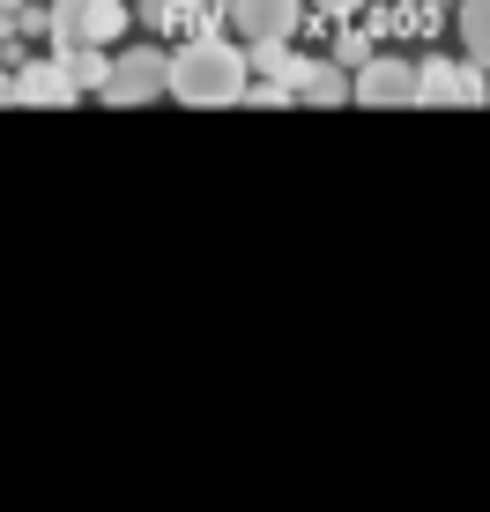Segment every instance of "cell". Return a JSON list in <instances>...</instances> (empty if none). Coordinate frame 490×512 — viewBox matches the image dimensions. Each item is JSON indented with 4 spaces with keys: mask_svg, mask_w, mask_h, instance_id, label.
I'll return each instance as SVG.
<instances>
[{
    "mask_svg": "<svg viewBox=\"0 0 490 512\" xmlns=\"http://www.w3.org/2000/svg\"><path fill=\"white\" fill-rule=\"evenodd\" d=\"M253 90V60L223 38H194L171 52V97L179 104H245Z\"/></svg>",
    "mask_w": 490,
    "mask_h": 512,
    "instance_id": "obj_1",
    "label": "cell"
},
{
    "mask_svg": "<svg viewBox=\"0 0 490 512\" xmlns=\"http://www.w3.org/2000/svg\"><path fill=\"white\" fill-rule=\"evenodd\" d=\"M119 30H127V0H52L45 8L52 52H104Z\"/></svg>",
    "mask_w": 490,
    "mask_h": 512,
    "instance_id": "obj_2",
    "label": "cell"
},
{
    "mask_svg": "<svg viewBox=\"0 0 490 512\" xmlns=\"http://www.w3.org/2000/svg\"><path fill=\"white\" fill-rule=\"evenodd\" d=\"M149 97H171V52H156V45L112 52V82H104V104H149Z\"/></svg>",
    "mask_w": 490,
    "mask_h": 512,
    "instance_id": "obj_3",
    "label": "cell"
},
{
    "mask_svg": "<svg viewBox=\"0 0 490 512\" xmlns=\"http://www.w3.org/2000/svg\"><path fill=\"white\" fill-rule=\"evenodd\" d=\"M483 97H490V75L476 60H439L431 52L416 67V104H483Z\"/></svg>",
    "mask_w": 490,
    "mask_h": 512,
    "instance_id": "obj_4",
    "label": "cell"
},
{
    "mask_svg": "<svg viewBox=\"0 0 490 512\" xmlns=\"http://www.w3.org/2000/svg\"><path fill=\"white\" fill-rule=\"evenodd\" d=\"M357 97L364 104H416V60H401V52H372V60L357 67Z\"/></svg>",
    "mask_w": 490,
    "mask_h": 512,
    "instance_id": "obj_5",
    "label": "cell"
},
{
    "mask_svg": "<svg viewBox=\"0 0 490 512\" xmlns=\"http://www.w3.org/2000/svg\"><path fill=\"white\" fill-rule=\"evenodd\" d=\"M297 15H305V0H231L238 38H253V45H290Z\"/></svg>",
    "mask_w": 490,
    "mask_h": 512,
    "instance_id": "obj_6",
    "label": "cell"
},
{
    "mask_svg": "<svg viewBox=\"0 0 490 512\" xmlns=\"http://www.w3.org/2000/svg\"><path fill=\"white\" fill-rule=\"evenodd\" d=\"M82 90L67 82V67L60 60H30V67H15V104H75Z\"/></svg>",
    "mask_w": 490,
    "mask_h": 512,
    "instance_id": "obj_7",
    "label": "cell"
},
{
    "mask_svg": "<svg viewBox=\"0 0 490 512\" xmlns=\"http://www.w3.org/2000/svg\"><path fill=\"white\" fill-rule=\"evenodd\" d=\"M297 97H312V104H342V97H357V75H342L335 60H305V75H297Z\"/></svg>",
    "mask_w": 490,
    "mask_h": 512,
    "instance_id": "obj_8",
    "label": "cell"
},
{
    "mask_svg": "<svg viewBox=\"0 0 490 512\" xmlns=\"http://www.w3.org/2000/svg\"><path fill=\"white\" fill-rule=\"evenodd\" d=\"M245 60L260 67V82H275V90H290V97H297V75H305V52H290V45H253Z\"/></svg>",
    "mask_w": 490,
    "mask_h": 512,
    "instance_id": "obj_9",
    "label": "cell"
},
{
    "mask_svg": "<svg viewBox=\"0 0 490 512\" xmlns=\"http://www.w3.org/2000/svg\"><path fill=\"white\" fill-rule=\"evenodd\" d=\"M52 60L67 67V82H75V90H97V97H104V82H112V52H52Z\"/></svg>",
    "mask_w": 490,
    "mask_h": 512,
    "instance_id": "obj_10",
    "label": "cell"
},
{
    "mask_svg": "<svg viewBox=\"0 0 490 512\" xmlns=\"http://www.w3.org/2000/svg\"><path fill=\"white\" fill-rule=\"evenodd\" d=\"M461 45H468V60L490 75V0H461Z\"/></svg>",
    "mask_w": 490,
    "mask_h": 512,
    "instance_id": "obj_11",
    "label": "cell"
},
{
    "mask_svg": "<svg viewBox=\"0 0 490 512\" xmlns=\"http://www.w3.org/2000/svg\"><path fill=\"white\" fill-rule=\"evenodd\" d=\"M179 15V0H142V23H171Z\"/></svg>",
    "mask_w": 490,
    "mask_h": 512,
    "instance_id": "obj_12",
    "label": "cell"
},
{
    "mask_svg": "<svg viewBox=\"0 0 490 512\" xmlns=\"http://www.w3.org/2000/svg\"><path fill=\"white\" fill-rule=\"evenodd\" d=\"M312 8H320V15H357L364 0H312Z\"/></svg>",
    "mask_w": 490,
    "mask_h": 512,
    "instance_id": "obj_13",
    "label": "cell"
},
{
    "mask_svg": "<svg viewBox=\"0 0 490 512\" xmlns=\"http://www.w3.org/2000/svg\"><path fill=\"white\" fill-rule=\"evenodd\" d=\"M0 104H15V75H0Z\"/></svg>",
    "mask_w": 490,
    "mask_h": 512,
    "instance_id": "obj_14",
    "label": "cell"
},
{
    "mask_svg": "<svg viewBox=\"0 0 490 512\" xmlns=\"http://www.w3.org/2000/svg\"><path fill=\"white\" fill-rule=\"evenodd\" d=\"M179 8H208V0H179Z\"/></svg>",
    "mask_w": 490,
    "mask_h": 512,
    "instance_id": "obj_15",
    "label": "cell"
},
{
    "mask_svg": "<svg viewBox=\"0 0 490 512\" xmlns=\"http://www.w3.org/2000/svg\"><path fill=\"white\" fill-rule=\"evenodd\" d=\"M45 8H52V0H45Z\"/></svg>",
    "mask_w": 490,
    "mask_h": 512,
    "instance_id": "obj_16",
    "label": "cell"
}]
</instances>
